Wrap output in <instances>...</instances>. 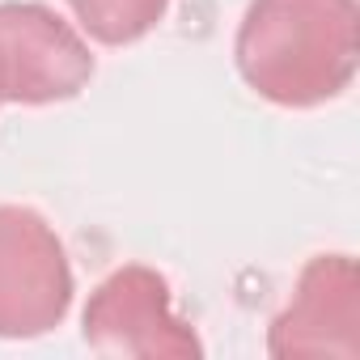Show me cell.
<instances>
[{
  "instance_id": "6",
  "label": "cell",
  "mask_w": 360,
  "mask_h": 360,
  "mask_svg": "<svg viewBox=\"0 0 360 360\" xmlns=\"http://www.w3.org/2000/svg\"><path fill=\"white\" fill-rule=\"evenodd\" d=\"M68 9L85 39L102 47H127L157 30L169 0H68Z\"/></svg>"
},
{
  "instance_id": "2",
  "label": "cell",
  "mask_w": 360,
  "mask_h": 360,
  "mask_svg": "<svg viewBox=\"0 0 360 360\" xmlns=\"http://www.w3.org/2000/svg\"><path fill=\"white\" fill-rule=\"evenodd\" d=\"M81 335L98 356H136V360H187L204 343L187 318H178L169 284L144 263L115 267L85 301Z\"/></svg>"
},
{
  "instance_id": "4",
  "label": "cell",
  "mask_w": 360,
  "mask_h": 360,
  "mask_svg": "<svg viewBox=\"0 0 360 360\" xmlns=\"http://www.w3.org/2000/svg\"><path fill=\"white\" fill-rule=\"evenodd\" d=\"M94 77V51L56 9L34 0L0 5V102L51 106L77 98Z\"/></svg>"
},
{
  "instance_id": "1",
  "label": "cell",
  "mask_w": 360,
  "mask_h": 360,
  "mask_svg": "<svg viewBox=\"0 0 360 360\" xmlns=\"http://www.w3.org/2000/svg\"><path fill=\"white\" fill-rule=\"evenodd\" d=\"M356 0H250L233 39L242 81L288 110L339 98L356 77Z\"/></svg>"
},
{
  "instance_id": "5",
  "label": "cell",
  "mask_w": 360,
  "mask_h": 360,
  "mask_svg": "<svg viewBox=\"0 0 360 360\" xmlns=\"http://www.w3.org/2000/svg\"><path fill=\"white\" fill-rule=\"evenodd\" d=\"M271 356H356L360 352V276L352 255H314L288 305L267 330Z\"/></svg>"
},
{
  "instance_id": "7",
  "label": "cell",
  "mask_w": 360,
  "mask_h": 360,
  "mask_svg": "<svg viewBox=\"0 0 360 360\" xmlns=\"http://www.w3.org/2000/svg\"><path fill=\"white\" fill-rule=\"evenodd\" d=\"M0 106H5V102H0Z\"/></svg>"
},
{
  "instance_id": "3",
  "label": "cell",
  "mask_w": 360,
  "mask_h": 360,
  "mask_svg": "<svg viewBox=\"0 0 360 360\" xmlns=\"http://www.w3.org/2000/svg\"><path fill=\"white\" fill-rule=\"evenodd\" d=\"M72 267L47 217L0 204V339H34L64 322Z\"/></svg>"
}]
</instances>
